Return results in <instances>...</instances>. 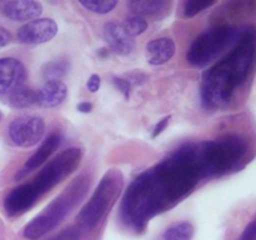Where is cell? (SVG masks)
Returning <instances> with one entry per match:
<instances>
[{
    "label": "cell",
    "instance_id": "15",
    "mask_svg": "<svg viewBox=\"0 0 256 240\" xmlns=\"http://www.w3.org/2000/svg\"><path fill=\"white\" fill-rule=\"evenodd\" d=\"M174 40L162 36L152 40L145 46V59L152 65H162L169 62L175 55Z\"/></svg>",
    "mask_w": 256,
    "mask_h": 240
},
{
    "label": "cell",
    "instance_id": "23",
    "mask_svg": "<svg viewBox=\"0 0 256 240\" xmlns=\"http://www.w3.org/2000/svg\"><path fill=\"white\" fill-rule=\"evenodd\" d=\"M48 240H80V235L76 230L65 229Z\"/></svg>",
    "mask_w": 256,
    "mask_h": 240
},
{
    "label": "cell",
    "instance_id": "4",
    "mask_svg": "<svg viewBox=\"0 0 256 240\" xmlns=\"http://www.w3.org/2000/svg\"><path fill=\"white\" fill-rule=\"evenodd\" d=\"M89 186V175L82 174L75 178L52 202L45 206L42 212H40L32 222L25 225L22 230L24 238L29 240H39L40 238L54 230L82 202Z\"/></svg>",
    "mask_w": 256,
    "mask_h": 240
},
{
    "label": "cell",
    "instance_id": "22",
    "mask_svg": "<svg viewBox=\"0 0 256 240\" xmlns=\"http://www.w3.org/2000/svg\"><path fill=\"white\" fill-rule=\"evenodd\" d=\"M212 5H215V2H185L182 12L185 18H192L212 8Z\"/></svg>",
    "mask_w": 256,
    "mask_h": 240
},
{
    "label": "cell",
    "instance_id": "20",
    "mask_svg": "<svg viewBox=\"0 0 256 240\" xmlns=\"http://www.w3.org/2000/svg\"><path fill=\"white\" fill-rule=\"evenodd\" d=\"M79 4L94 14L104 15L112 12L118 5V2L115 0H82Z\"/></svg>",
    "mask_w": 256,
    "mask_h": 240
},
{
    "label": "cell",
    "instance_id": "28",
    "mask_svg": "<svg viewBox=\"0 0 256 240\" xmlns=\"http://www.w3.org/2000/svg\"><path fill=\"white\" fill-rule=\"evenodd\" d=\"M10 42H12V35H10V32L5 28L0 26V48L6 46Z\"/></svg>",
    "mask_w": 256,
    "mask_h": 240
},
{
    "label": "cell",
    "instance_id": "8",
    "mask_svg": "<svg viewBox=\"0 0 256 240\" xmlns=\"http://www.w3.org/2000/svg\"><path fill=\"white\" fill-rule=\"evenodd\" d=\"M45 134V122L38 115H22L10 122L9 136L19 148H32L42 142Z\"/></svg>",
    "mask_w": 256,
    "mask_h": 240
},
{
    "label": "cell",
    "instance_id": "6",
    "mask_svg": "<svg viewBox=\"0 0 256 240\" xmlns=\"http://www.w3.org/2000/svg\"><path fill=\"white\" fill-rule=\"evenodd\" d=\"M124 189V175L120 170L110 169L102 175L86 204L76 215L82 229L92 230L106 218Z\"/></svg>",
    "mask_w": 256,
    "mask_h": 240
},
{
    "label": "cell",
    "instance_id": "27",
    "mask_svg": "<svg viewBox=\"0 0 256 240\" xmlns=\"http://www.w3.org/2000/svg\"><path fill=\"white\" fill-rule=\"evenodd\" d=\"M169 120H170V116H168V118H164V119L160 120V122H158L154 132H152V138H156L158 135H160L162 132H164L165 128H166L168 124H169Z\"/></svg>",
    "mask_w": 256,
    "mask_h": 240
},
{
    "label": "cell",
    "instance_id": "16",
    "mask_svg": "<svg viewBox=\"0 0 256 240\" xmlns=\"http://www.w3.org/2000/svg\"><path fill=\"white\" fill-rule=\"evenodd\" d=\"M128 5L134 12V15H139L145 19L148 16L162 19L169 14L172 2H162V0H142V2L138 0V2H129Z\"/></svg>",
    "mask_w": 256,
    "mask_h": 240
},
{
    "label": "cell",
    "instance_id": "26",
    "mask_svg": "<svg viewBox=\"0 0 256 240\" xmlns=\"http://www.w3.org/2000/svg\"><path fill=\"white\" fill-rule=\"evenodd\" d=\"M240 240H256V220L248 225Z\"/></svg>",
    "mask_w": 256,
    "mask_h": 240
},
{
    "label": "cell",
    "instance_id": "17",
    "mask_svg": "<svg viewBox=\"0 0 256 240\" xmlns=\"http://www.w3.org/2000/svg\"><path fill=\"white\" fill-rule=\"evenodd\" d=\"M9 104L15 109H25L36 104V92L25 85L16 88L10 92Z\"/></svg>",
    "mask_w": 256,
    "mask_h": 240
},
{
    "label": "cell",
    "instance_id": "18",
    "mask_svg": "<svg viewBox=\"0 0 256 240\" xmlns=\"http://www.w3.org/2000/svg\"><path fill=\"white\" fill-rule=\"evenodd\" d=\"M195 229L192 222H182L168 228L162 234L164 240H192Z\"/></svg>",
    "mask_w": 256,
    "mask_h": 240
},
{
    "label": "cell",
    "instance_id": "3",
    "mask_svg": "<svg viewBox=\"0 0 256 240\" xmlns=\"http://www.w3.org/2000/svg\"><path fill=\"white\" fill-rule=\"evenodd\" d=\"M82 152L79 148L62 150L44 165L32 182L14 188L4 199V210L9 216H19L29 212L46 192L69 178L79 168Z\"/></svg>",
    "mask_w": 256,
    "mask_h": 240
},
{
    "label": "cell",
    "instance_id": "14",
    "mask_svg": "<svg viewBox=\"0 0 256 240\" xmlns=\"http://www.w3.org/2000/svg\"><path fill=\"white\" fill-rule=\"evenodd\" d=\"M68 96V88L62 80L45 82L36 92V104L45 109H52L64 102Z\"/></svg>",
    "mask_w": 256,
    "mask_h": 240
},
{
    "label": "cell",
    "instance_id": "2",
    "mask_svg": "<svg viewBox=\"0 0 256 240\" xmlns=\"http://www.w3.org/2000/svg\"><path fill=\"white\" fill-rule=\"evenodd\" d=\"M256 62V29H242L236 42L225 56L204 72L200 86L202 102L206 109L229 105L246 82Z\"/></svg>",
    "mask_w": 256,
    "mask_h": 240
},
{
    "label": "cell",
    "instance_id": "21",
    "mask_svg": "<svg viewBox=\"0 0 256 240\" xmlns=\"http://www.w3.org/2000/svg\"><path fill=\"white\" fill-rule=\"evenodd\" d=\"M122 25L130 36L135 38L145 32V30L149 26V22L145 18L139 16V15H132V16L126 18Z\"/></svg>",
    "mask_w": 256,
    "mask_h": 240
},
{
    "label": "cell",
    "instance_id": "10",
    "mask_svg": "<svg viewBox=\"0 0 256 240\" xmlns=\"http://www.w3.org/2000/svg\"><path fill=\"white\" fill-rule=\"evenodd\" d=\"M62 142V135L59 132H55L52 134H50L44 142H42L39 148H38L36 152L32 155V156L28 159V162H25L24 166L16 172L15 175V179L20 180L22 178H25L26 175H29L30 172H35L36 169L42 168L48 160L52 158V155L56 152L60 148Z\"/></svg>",
    "mask_w": 256,
    "mask_h": 240
},
{
    "label": "cell",
    "instance_id": "13",
    "mask_svg": "<svg viewBox=\"0 0 256 240\" xmlns=\"http://www.w3.org/2000/svg\"><path fill=\"white\" fill-rule=\"evenodd\" d=\"M102 35L110 49L118 55H129L134 50V38L130 36L122 24L116 22H108L104 25Z\"/></svg>",
    "mask_w": 256,
    "mask_h": 240
},
{
    "label": "cell",
    "instance_id": "19",
    "mask_svg": "<svg viewBox=\"0 0 256 240\" xmlns=\"http://www.w3.org/2000/svg\"><path fill=\"white\" fill-rule=\"evenodd\" d=\"M69 69V64L65 60H52L42 66V75L46 82L60 80Z\"/></svg>",
    "mask_w": 256,
    "mask_h": 240
},
{
    "label": "cell",
    "instance_id": "11",
    "mask_svg": "<svg viewBox=\"0 0 256 240\" xmlns=\"http://www.w3.org/2000/svg\"><path fill=\"white\" fill-rule=\"evenodd\" d=\"M26 70L20 60L15 58L0 59V95L12 92L16 88L24 85Z\"/></svg>",
    "mask_w": 256,
    "mask_h": 240
},
{
    "label": "cell",
    "instance_id": "29",
    "mask_svg": "<svg viewBox=\"0 0 256 240\" xmlns=\"http://www.w3.org/2000/svg\"><path fill=\"white\" fill-rule=\"evenodd\" d=\"M78 110L80 112H90L92 110V102H82L78 105Z\"/></svg>",
    "mask_w": 256,
    "mask_h": 240
},
{
    "label": "cell",
    "instance_id": "24",
    "mask_svg": "<svg viewBox=\"0 0 256 240\" xmlns=\"http://www.w3.org/2000/svg\"><path fill=\"white\" fill-rule=\"evenodd\" d=\"M114 84L115 86H116L118 90H120V92L124 94V96L129 98V92H130V89H132V82H130L129 79H122V78H114Z\"/></svg>",
    "mask_w": 256,
    "mask_h": 240
},
{
    "label": "cell",
    "instance_id": "1",
    "mask_svg": "<svg viewBox=\"0 0 256 240\" xmlns=\"http://www.w3.org/2000/svg\"><path fill=\"white\" fill-rule=\"evenodd\" d=\"M204 179L198 142H186L132 180L120 206L122 222L144 232L152 218L179 204Z\"/></svg>",
    "mask_w": 256,
    "mask_h": 240
},
{
    "label": "cell",
    "instance_id": "30",
    "mask_svg": "<svg viewBox=\"0 0 256 240\" xmlns=\"http://www.w3.org/2000/svg\"><path fill=\"white\" fill-rule=\"evenodd\" d=\"M0 119H2V112H0Z\"/></svg>",
    "mask_w": 256,
    "mask_h": 240
},
{
    "label": "cell",
    "instance_id": "12",
    "mask_svg": "<svg viewBox=\"0 0 256 240\" xmlns=\"http://www.w3.org/2000/svg\"><path fill=\"white\" fill-rule=\"evenodd\" d=\"M2 14L12 22H29L39 19L42 14V2L34 0H14L4 2L2 9Z\"/></svg>",
    "mask_w": 256,
    "mask_h": 240
},
{
    "label": "cell",
    "instance_id": "7",
    "mask_svg": "<svg viewBox=\"0 0 256 240\" xmlns=\"http://www.w3.org/2000/svg\"><path fill=\"white\" fill-rule=\"evenodd\" d=\"M242 29L215 26L198 35L186 52V60L195 68H204L236 42Z\"/></svg>",
    "mask_w": 256,
    "mask_h": 240
},
{
    "label": "cell",
    "instance_id": "9",
    "mask_svg": "<svg viewBox=\"0 0 256 240\" xmlns=\"http://www.w3.org/2000/svg\"><path fill=\"white\" fill-rule=\"evenodd\" d=\"M58 24L50 18H39L19 28L18 42L26 45H39L49 42L58 34Z\"/></svg>",
    "mask_w": 256,
    "mask_h": 240
},
{
    "label": "cell",
    "instance_id": "5",
    "mask_svg": "<svg viewBox=\"0 0 256 240\" xmlns=\"http://www.w3.org/2000/svg\"><path fill=\"white\" fill-rule=\"evenodd\" d=\"M198 145L205 179L222 176L234 170L248 152L246 142L236 135L205 140Z\"/></svg>",
    "mask_w": 256,
    "mask_h": 240
},
{
    "label": "cell",
    "instance_id": "25",
    "mask_svg": "<svg viewBox=\"0 0 256 240\" xmlns=\"http://www.w3.org/2000/svg\"><path fill=\"white\" fill-rule=\"evenodd\" d=\"M100 85H102V79L98 74H92L90 75V78L88 79L86 82V88L90 92H98L100 89Z\"/></svg>",
    "mask_w": 256,
    "mask_h": 240
}]
</instances>
